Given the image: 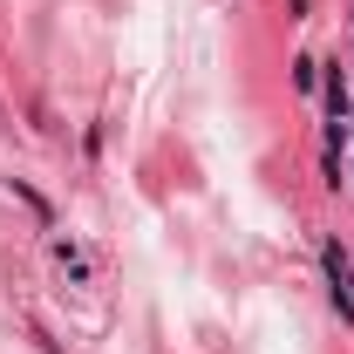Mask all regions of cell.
Returning <instances> with one entry per match:
<instances>
[{"label":"cell","mask_w":354,"mask_h":354,"mask_svg":"<svg viewBox=\"0 0 354 354\" xmlns=\"http://www.w3.org/2000/svg\"><path fill=\"white\" fill-rule=\"evenodd\" d=\"M55 259L68 266V272H75V279H88V259H82V245H55Z\"/></svg>","instance_id":"6da1fadb"}]
</instances>
